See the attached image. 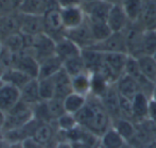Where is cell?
I'll return each instance as SVG.
<instances>
[{
	"mask_svg": "<svg viewBox=\"0 0 156 148\" xmlns=\"http://www.w3.org/2000/svg\"><path fill=\"white\" fill-rule=\"evenodd\" d=\"M47 107L52 121H55L58 117L66 113L65 107H64V99L58 98V97L47 100Z\"/></svg>",
	"mask_w": 156,
	"mask_h": 148,
	"instance_id": "obj_38",
	"label": "cell"
},
{
	"mask_svg": "<svg viewBox=\"0 0 156 148\" xmlns=\"http://www.w3.org/2000/svg\"><path fill=\"white\" fill-rule=\"evenodd\" d=\"M153 99H155L156 100V87H155V91H154V94H153V97H152Z\"/></svg>",
	"mask_w": 156,
	"mask_h": 148,
	"instance_id": "obj_51",
	"label": "cell"
},
{
	"mask_svg": "<svg viewBox=\"0 0 156 148\" xmlns=\"http://www.w3.org/2000/svg\"><path fill=\"white\" fill-rule=\"evenodd\" d=\"M125 143L126 141L113 127L100 138V146L103 148H121Z\"/></svg>",
	"mask_w": 156,
	"mask_h": 148,
	"instance_id": "obj_31",
	"label": "cell"
},
{
	"mask_svg": "<svg viewBox=\"0 0 156 148\" xmlns=\"http://www.w3.org/2000/svg\"><path fill=\"white\" fill-rule=\"evenodd\" d=\"M32 138L38 141L45 148H54L58 142V129L55 123H41L36 120Z\"/></svg>",
	"mask_w": 156,
	"mask_h": 148,
	"instance_id": "obj_6",
	"label": "cell"
},
{
	"mask_svg": "<svg viewBox=\"0 0 156 148\" xmlns=\"http://www.w3.org/2000/svg\"><path fill=\"white\" fill-rule=\"evenodd\" d=\"M38 85H39V94L43 101H47L55 97V87H54V79L51 78H45V79H38Z\"/></svg>",
	"mask_w": 156,
	"mask_h": 148,
	"instance_id": "obj_35",
	"label": "cell"
},
{
	"mask_svg": "<svg viewBox=\"0 0 156 148\" xmlns=\"http://www.w3.org/2000/svg\"><path fill=\"white\" fill-rule=\"evenodd\" d=\"M74 116L78 125L87 129L98 138H101L113 126V118L104 108L100 97L93 94L87 97L86 105Z\"/></svg>",
	"mask_w": 156,
	"mask_h": 148,
	"instance_id": "obj_1",
	"label": "cell"
},
{
	"mask_svg": "<svg viewBox=\"0 0 156 148\" xmlns=\"http://www.w3.org/2000/svg\"><path fill=\"white\" fill-rule=\"evenodd\" d=\"M61 15L66 31L78 28L86 21V14L81 6L61 8Z\"/></svg>",
	"mask_w": 156,
	"mask_h": 148,
	"instance_id": "obj_13",
	"label": "cell"
},
{
	"mask_svg": "<svg viewBox=\"0 0 156 148\" xmlns=\"http://www.w3.org/2000/svg\"><path fill=\"white\" fill-rule=\"evenodd\" d=\"M34 118L33 107L23 101H19L11 111L5 114V121L3 125V133L11 130L19 129L26 126Z\"/></svg>",
	"mask_w": 156,
	"mask_h": 148,
	"instance_id": "obj_4",
	"label": "cell"
},
{
	"mask_svg": "<svg viewBox=\"0 0 156 148\" xmlns=\"http://www.w3.org/2000/svg\"><path fill=\"white\" fill-rule=\"evenodd\" d=\"M20 33L29 37H34L45 33L44 15H26L20 13Z\"/></svg>",
	"mask_w": 156,
	"mask_h": 148,
	"instance_id": "obj_11",
	"label": "cell"
},
{
	"mask_svg": "<svg viewBox=\"0 0 156 148\" xmlns=\"http://www.w3.org/2000/svg\"><path fill=\"white\" fill-rule=\"evenodd\" d=\"M112 127L124 139L126 142H129L136 134V124L133 120L125 118H117L113 120Z\"/></svg>",
	"mask_w": 156,
	"mask_h": 148,
	"instance_id": "obj_29",
	"label": "cell"
},
{
	"mask_svg": "<svg viewBox=\"0 0 156 148\" xmlns=\"http://www.w3.org/2000/svg\"><path fill=\"white\" fill-rule=\"evenodd\" d=\"M148 119L152 123H156V100L153 98L150 99V103H149Z\"/></svg>",
	"mask_w": 156,
	"mask_h": 148,
	"instance_id": "obj_42",
	"label": "cell"
},
{
	"mask_svg": "<svg viewBox=\"0 0 156 148\" xmlns=\"http://www.w3.org/2000/svg\"><path fill=\"white\" fill-rule=\"evenodd\" d=\"M129 54L121 52H109L103 56V64L99 72L109 84H115L117 80L124 74L125 64Z\"/></svg>",
	"mask_w": 156,
	"mask_h": 148,
	"instance_id": "obj_2",
	"label": "cell"
},
{
	"mask_svg": "<svg viewBox=\"0 0 156 148\" xmlns=\"http://www.w3.org/2000/svg\"><path fill=\"white\" fill-rule=\"evenodd\" d=\"M88 24L90 26L91 33H93L96 43H99V42L107 39L113 33L107 23H90V21H88Z\"/></svg>",
	"mask_w": 156,
	"mask_h": 148,
	"instance_id": "obj_37",
	"label": "cell"
},
{
	"mask_svg": "<svg viewBox=\"0 0 156 148\" xmlns=\"http://www.w3.org/2000/svg\"><path fill=\"white\" fill-rule=\"evenodd\" d=\"M5 70H6V68L4 67V66L2 65L1 62H0V80H2V77H3L4 72H5Z\"/></svg>",
	"mask_w": 156,
	"mask_h": 148,
	"instance_id": "obj_46",
	"label": "cell"
},
{
	"mask_svg": "<svg viewBox=\"0 0 156 148\" xmlns=\"http://www.w3.org/2000/svg\"><path fill=\"white\" fill-rule=\"evenodd\" d=\"M23 0H0V15L18 12Z\"/></svg>",
	"mask_w": 156,
	"mask_h": 148,
	"instance_id": "obj_40",
	"label": "cell"
},
{
	"mask_svg": "<svg viewBox=\"0 0 156 148\" xmlns=\"http://www.w3.org/2000/svg\"><path fill=\"white\" fill-rule=\"evenodd\" d=\"M146 148H156V141H153V142H151Z\"/></svg>",
	"mask_w": 156,
	"mask_h": 148,
	"instance_id": "obj_48",
	"label": "cell"
},
{
	"mask_svg": "<svg viewBox=\"0 0 156 148\" xmlns=\"http://www.w3.org/2000/svg\"><path fill=\"white\" fill-rule=\"evenodd\" d=\"M63 69V62L58 56L50 57L39 63V70L37 79H45L54 77Z\"/></svg>",
	"mask_w": 156,
	"mask_h": 148,
	"instance_id": "obj_24",
	"label": "cell"
},
{
	"mask_svg": "<svg viewBox=\"0 0 156 148\" xmlns=\"http://www.w3.org/2000/svg\"><path fill=\"white\" fill-rule=\"evenodd\" d=\"M150 99L144 93H138L132 99V108H133V121L135 124H139L148 120L149 103Z\"/></svg>",
	"mask_w": 156,
	"mask_h": 148,
	"instance_id": "obj_19",
	"label": "cell"
},
{
	"mask_svg": "<svg viewBox=\"0 0 156 148\" xmlns=\"http://www.w3.org/2000/svg\"><path fill=\"white\" fill-rule=\"evenodd\" d=\"M137 60L141 74L156 84V59L152 56H144Z\"/></svg>",
	"mask_w": 156,
	"mask_h": 148,
	"instance_id": "obj_32",
	"label": "cell"
},
{
	"mask_svg": "<svg viewBox=\"0 0 156 148\" xmlns=\"http://www.w3.org/2000/svg\"><path fill=\"white\" fill-rule=\"evenodd\" d=\"M63 68L70 75L71 77L79 75L83 72H86L84 61L82 59V56L76 57V58L69 59L63 63Z\"/></svg>",
	"mask_w": 156,
	"mask_h": 148,
	"instance_id": "obj_36",
	"label": "cell"
},
{
	"mask_svg": "<svg viewBox=\"0 0 156 148\" xmlns=\"http://www.w3.org/2000/svg\"><path fill=\"white\" fill-rule=\"evenodd\" d=\"M55 125L58 129L62 132H68L70 130L74 129L78 126V121L73 114L65 113L61 117H58L55 121Z\"/></svg>",
	"mask_w": 156,
	"mask_h": 148,
	"instance_id": "obj_39",
	"label": "cell"
},
{
	"mask_svg": "<svg viewBox=\"0 0 156 148\" xmlns=\"http://www.w3.org/2000/svg\"><path fill=\"white\" fill-rule=\"evenodd\" d=\"M87 102V97L83 96V95L76 94V93L72 92L67 97L64 98V107H65L66 113L73 114L76 115L79 111L84 108V105Z\"/></svg>",
	"mask_w": 156,
	"mask_h": 148,
	"instance_id": "obj_30",
	"label": "cell"
},
{
	"mask_svg": "<svg viewBox=\"0 0 156 148\" xmlns=\"http://www.w3.org/2000/svg\"><path fill=\"white\" fill-rule=\"evenodd\" d=\"M2 84H3V81L0 80V87H1V85H2Z\"/></svg>",
	"mask_w": 156,
	"mask_h": 148,
	"instance_id": "obj_53",
	"label": "cell"
},
{
	"mask_svg": "<svg viewBox=\"0 0 156 148\" xmlns=\"http://www.w3.org/2000/svg\"><path fill=\"white\" fill-rule=\"evenodd\" d=\"M31 79V77H29L28 75H26L25 72H23L21 70L17 69L15 67L8 68L4 72L3 77H2V81L4 83H8L13 87H17L20 90L21 87H23Z\"/></svg>",
	"mask_w": 156,
	"mask_h": 148,
	"instance_id": "obj_28",
	"label": "cell"
},
{
	"mask_svg": "<svg viewBox=\"0 0 156 148\" xmlns=\"http://www.w3.org/2000/svg\"><path fill=\"white\" fill-rule=\"evenodd\" d=\"M0 45H1V42H0Z\"/></svg>",
	"mask_w": 156,
	"mask_h": 148,
	"instance_id": "obj_56",
	"label": "cell"
},
{
	"mask_svg": "<svg viewBox=\"0 0 156 148\" xmlns=\"http://www.w3.org/2000/svg\"><path fill=\"white\" fill-rule=\"evenodd\" d=\"M144 0H123L121 3L125 14L131 23H137L140 16Z\"/></svg>",
	"mask_w": 156,
	"mask_h": 148,
	"instance_id": "obj_34",
	"label": "cell"
},
{
	"mask_svg": "<svg viewBox=\"0 0 156 148\" xmlns=\"http://www.w3.org/2000/svg\"><path fill=\"white\" fill-rule=\"evenodd\" d=\"M91 48H94L103 54H109V52L127 54L126 42L123 32H113L107 39L96 43Z\"/></svg>",
	"mask_w": 156,
	"mask_h": 148,
	"instance_id": "obj_9",
	"label": "cell"
},
{
	"mask_svg": "<svg viewBox=\"0 0 156 148\" xmlns=\"http://www.w3.org/2000/svg\"><path fill=\"white\" fill-rule=\"evenodd\" d=\"M81 1L83 2V3H85V2H88V1H91V0H81Z\"/></svg>",
	"mask_w": 156,
	"mask_h": 148,
	"instance_id": "obj_52",
	"label": "cell"
},
{
	"mask_svg": "<svg viewBox=\"0 0 156 148\" xmlns=\"http://www.w3.org/2000/svg\"><path fill=\"white\" fill-rule=\"evenodd\" d=\"M20 32V13L0 15V42Z\"/></svg>",
	"mask_w": 156,
	"mask_h": 148,
	"instance_id": "obj_15",
	"label": "cell"
},
{
	"mask_svg": "<svg viewBox=\"0 0 156 148\" xmlns=\"http://www.w3.org/2000/svg\"><path fill=\"white\" fill-rule=\"evenodd\" d=\"M13 67L21 70L23 72H25L26 75H28L33 79H37V77H38L39 63L32 56L31 52H29L28 50H25V51L17 54L15 56Z\"/></svg>",
	"mask_w": 156,
	"mask_h": 148,
	"instance_id": "obj_12",
	"label": "cell"
},
{
	"mask_svg": "<svg viewBox=\"0 0 156 148\" xmlns=\"http://www.w3.org/2000/svg\"><path fill=\"white\" fill-rule=\"evenodd\" d=\"M21 145H23V148H45L44 145H41L38 141H36L32 136L25 139L21 142Z\"/></svg>",
	"mask_w": 156,
	"mask_h": 148,
	"instance_id": "obj_41",
	"label": "cell"
},
{
	"mask_svg": "<svg viewBox=\"0 0 156 148\" xmlns=\"http://www.w3.org/2000/svg\"><path fill=\"white\" fill-rule=\"evenodd\" d=\"M105 1L111 3L112 6H115V4H121L123 2V0H105Z\"/></svg>",
	"mask_w": 156,
	"mask_h": 148,
	"instance_id": "obj_45",
	"label": "cell"
},
{
	"mask_svg": "<svg viewBox=\"0 0 156 148\" xmlns=\"http://www.w3.org/2000/svg\"><path fill=\"white\" fill-rule=\"evenodd\" d=\"M8 145V142L3 138H0V148H5Z\"/></svg>",
	"mask_w": 156,
	"mask_h": 148,
	"instance_id": "obj_47",
	"label": "cell"
},
{
	"mask_svg": "<svg viewBox=\"0 0 156 148\" xmlns=\"http://www.w3.org/2000/svg\"><path fill=\"white\" fill-rule=\"evenodd\" d=\"M121 148H136V147L134 146V145H132V144H129V143H127V142H126Z\"/></svg>",
	"mask_w": 156,
	"mask_h": 148,
	"instance_id": "obj_49",
	"label": "cell"
},
{
	"mask_svg": "<svg viewBox=\"0 0 156 148\" xmlns=\"http://www.w3.org/2000/svg\"><path fill=\"white\" fill-rule=\"evenodd\" d=\"M112 4L105 0H91L83 3L82 8L90 23H106Z\"/></svg>",
	"mask_w": 156,
	"mask_h": 148,
	"instance_id": "obj_8",
	"label": "cell"
},
{
	"mask_svg": "<svg viewBox=\"0 0 156 148\" xmlns=\"http://www.w3.org/2000/svg\"><path fill=\"white\" fill-rule=\"evenodd\" d=\"M19 101H20V90L3 82L0 87V110L6 114Z\"/></svg>",
	"mask_w": 156,
	"mask_h": 148,
	"instance_id": "obj_14",
	"label": "cell"
},
{
	"mask_svg": "<svg viewBox=\"0 0 156 148\" xmlns=\"http://www.w3.org/2000/svg\"><path fill=\"white\" fill-rule=\"evenodd\" d=\"M55 48L56 42L46 33H41L30 39L29 47L26 50L31 52L38 63H41L44 60L55 56Z\"/></svg>",
	"mask_w": 156,
	"mask_h": 148,
	"instance_id": "obj_5",
	"label": "cell"
},
{
	"mask_svg": "<svg viewBox=\"0 0 156 148\" xmlns=\"http://www.w3.org/2000/svg\"><path fill=\"white\" fill-rule=\"evenodd\" d=\"M115 87L119 95L129 100H132L138 93H140V87L137 80L126 74H123L118 79L117 82L115 83Z\"/></svg>",
	"mask_w": 156,
	"mask_h": 148,
	"instance_id": "obj_20",
	"label": "cell"
},
{
	"mask_svg": "<svg viewBox=\"0 0 156 148\" xmlns=\"http://www.w3.org/2000/svg\"><path fill=\"white\" fill-rule=\"evenodd\" d=\"M45 20V33L49 35L55 42L66 36V30L64 28L61 6L58 0H49L48 10L44 15Z\"/></svg>",
	"mask_w": 156,
	"mask_h": 148,
	"instance_id": "obj_3",
	"label": "cell"
},
{
	"mask_svg": "<svg viewBox=\"0 0 156 148\" xmlns=\"http://www.w3.org/2000/svg\"><path fill=\"white\" fill-rule=\"evenodd\" d=\"M137 24L144 30H156V0H144Z\"/></svg>",
	"mask_w": 156,
	"mask_h": 148,
	"instance_id": "obj_18",
	"label": "cell"
},
{
	"mask_svg": "<svg viewBox=\"0 0 156 148\" xmlns=\"http://www.w3.org/2000/svg\"><path fill=\"white\" fill-rule=\"evenodd\" d=\"M141 52L144 56L154 57L156 54V30H144L141 39Z\"/></svg>",
	"mask_w": 156,
	"mask_h": 148,
	"instance_id": "obj_33",
	"label": "cell"
},
{
	"mask_svg": "<svg viewBox=\"0 0 156 148\" xmlns=\"http://www.w3.org/2000/svg\"><path fill=\"white\" fill-rule=\"evenodd\" d=\"M154 58H155V59H156V54H155V56H154Z\"/></svg>",
	"mask_w": 156,
	"mask_h": 148,
	"instance_id": "obj_55",
	"label": "cell"
},
{
	"mask_svg": "<svg viewBox=\"0 0 156 148\" xmlns=\"http://www.w3.org/2000/svg\"><path fill=\"white\" fill-rule=\"evenodd\" d=\"M53 79L54 87H55V97L64 99L73 92L72 91L71 76L64 68L53 77Z\"/></svg>",
	"mask_w": 156,
	"mask_h": 148,
	"instance_id": "obj_25",
	"label": "cell"
},
{
	"mask_svg": "<svg viewBox=\"0 0 156 148\" xmlns=\"http://www.w3.org/2000/svg\"><path fill=\"white\" fill-rule=\"evenodd\" d=\"M49 0H23L18 12L26 15L43 16L48 10Z\"/></svg>",
	"mask_w": 156,
	"mask_h": 148,
	"instance_id": "obj_27",
	"label": "cell"
},
{
	"mask_svg": "<svg viewBox=\"0 0 156 148\" xmlns=\"http://www.w3.org/2000/svg\"><path fill=\"white\" fill-rule=\"evenodd\" d=\"M100 99L113 120L120 118V95L115 84L109 85Z\"/></svg>",
	"mask_w": 156,
	"mask_h": 148,
	"instance_id": "obj_16",
	"label": "cell"
},
{
	"mask_svg": "<svg viewBox=\"0 0 156 148\" xmlns=\"http://www.w3.org/2000/svg\"><path fill=\"white\" fill-rule=\"evenodd\" d=\"M72 91L76 94L88 97L93 91V74L89 72H83L71 77Z\"/></svg>",
	"mask_w": 156,
	"mask_h": 148,
	"instance_id": "obj_22",
	"label": "cell"
},
{
	"mask_svg": "<svg viewBox=\"0 0 156 148\" xmlns=\"http://www.w3.org/2000/svg\"><path fill=\"white\" fill-rule=\"evenodd\" d=\"M5 148H23L21 143H8Z\"/></svg>",
	"mask_w": 156,
	"mask_h": 148,
	"instance_id": "obj_44",
	"label": "cell"
},
{
	"mask_svg": "<svg viewBox=\"0 0 156 148\" xmlns=\"http://www.w3.org/2000/svg\"><path fill=\"white\" fill-rule=\"evenodd\" d=\"M81 54H82V49L67 36L56 42L55 54L62 60L63 63L69 59L81 56Z\"/></svg>",
	"mask_w": 156,
	"mask_h": 148,
	"instance_id": "obj_21",
	"label": "cell"
},
{
	"mask_svg": "<svg viewBox=\"0 0 156 148\" xmlns=\"http://www.w3.org/2000/svg\"><path fill=\"white\" fill-rule=\"evenodd\" d=\"M20 100L29 105H35L41 102V94H39L38 79H31L27 84L20 89Z\"/></svg>",
	"mask_w": 156,
	"mask_h": 148,
	"instance_id": "obj_26",
	"label": "cell"
},
{
	"mask_svg": "<svg viewBox=\"0 0 156 148\" xmlns=\"http://www.w3.org/2000/svg\"><path fill=\"white\" fill-rule=\"evenodd\" d=\"M54 148H73L69 141H60Z\"/></svg>",
	"mask_w": 156,
	"mask_h": 148,
	"instance_id": "obj_43",
	"label": "cell"
},
{
	"mask_svg": "<svg viewBox=\"0 0 156 148\" xmlns=\"http://www.w3.org/2000/svg\"><path fill=\"white\" fill-rule=\"evenodd\" d=\"M106 23L111 28L112 32H123L131 21L125 14L121 4H115L111 8Z\"/></svg>",
	"mask_w": 156,
	"mask_h": 148,
	"instance_id": "obj_17",
	"label": "cell"
},
{
	"mask_svg": "<svg viewBox=\"0 0 156 148\" xmlns=\"http://www.w3.org/2000/svg\"><path fill=\"white\" fill-rule=\"evenodd\" d=\"M144 31V28L137 23H129V25L123 31L125 42H126L127 54L133 58L139 59L140 57H142L141 39Z\"/></svg>",
	"mask_w": 156,
	"mask_h": 148,
	"instance_id": "obj_7",
	"label": "cell"
},
{
	"mask_svg": "<svg viewBox=\"0 0 156 148\" xmlns=\"http://www.w3.org/2000/svg\"><path fill=\"white\" fill-rule=\"evenodd\" d=\"M82 59L84 61L86 70L91 74H97L101 69V66L103 64V56L104 54L98 51L94 48H86L82 49Z\"/></svg>",
	"mask_w": 156,
	"mask_h": 148,
	"instance_id": "obj_23",
	"label": "cell"
},
{
	"mask_svg": "<svg viewBox=\"0 0 156 148\" xmlns=\"http://www.w3.org/2000/svg\"><path fill=\"white\" fill-rule=\"evenodd\" d=\"M66 36L73 41L81 49H86V48H90L96 44V41L94 39V35L91 33L90 26H89L88 21L82 24L79 26L78 28H74L72 30L66 31Z\"/></svg>",
	"mask_w": 156,
	"mask_h": 148,
	"instance_id": "obj_10",
	"label": "cell"
},
{
	"mask_svg": "<svg viewBox=\"0 0 156 148\" xmlns=\"http://www.w3.org/2000/svg\"><path fill=\"white\" fill-rule=\"evenodd\" d=\"M0 138H3V128L0 126Z\"/></svg>",
	"mask_w": 156,
	"mask_h": 148,
	"instance_id": "obj_50",
	"label": "cell"
},
{
	"mask_svg": "<svg viewBox=\"0 0 156 148\" xmlns=\"http://www.w3.org/2000/svg\"><path fill=\"white\" fill-rule=\"evenodd\" d=\"M97 148H103V147H102V146H100V145H99V146L97 147Z\"/></svg>",
	"mask_w": 156,
	"mask_h": 148,
	"instance_id": "obj_54",
	"label": "cell"
},
{
	"mask_svg": "<svg viewBox=\"0 0 156 148\" xmlns=\"http://www.w3.org/2000/svg\"><path fill=\"white\" fill-rule=\"evenodd\" d=\"M0 47H1V45H0Z\"/></svg>",
	"mask_w": 156,
	"mask_h": 148,
	"instance_id": "obj_57",
	"label": "cell"
}]
</instances>
